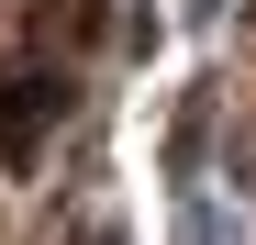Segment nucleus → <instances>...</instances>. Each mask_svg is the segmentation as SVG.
I'll return each instance as SVG.
<instances>
[{"label": "nucleus", "instance_id": "f257e3e1", "mask_svg": "<svg viewBox=\"0 0 256 245\" xmlns=\"http://www.w3.org/2000/svg\"><path fill=\"white\" fill-rule=\"evenodd\" d=\"M45 112H56V78H34V67L0 78V134H12V145H34V122H45Z\"/></svg>", "mask_w": 256, "mask_h": 245}]
</instances>
